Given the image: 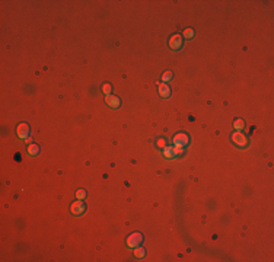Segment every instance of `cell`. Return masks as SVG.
Instances as JSON below:
<instances>
[{
    "mask_svg": "<svg viewBox=\"0 0 274 262\" xmlns=\"http://www.w3.org/2000/svg\"><path fill=\"white\" fill-rule=\"evenodd\" d=\"M230 138H232V141H233L238 147H247L248 146V140H247V137L242 134V131H233Z\"/></svg>",
    "mask_w": 274,
    "mask_h": 262,
    "instance_id": "6da1fadb",
    "label": "cell"
},
{
    "mask_svg": "<svg viewBox=\"0 0 274 262\" xmlns=\"http://www.w3.org/2000/svg\"><path fill=\"white\" fill-rule=\"evenodd\" d=\"M188 143H190V137H188L185 133H180V134H176L174 137V146L176 147H187Z\"/></svg>",
    "mask_w": 274,
    "mask_h": 262,
    "instance_id": "7a4b0ae2",
    "label": "cell"
},
{
    "mask_svg": "<svg viewBox=\"0 0 274 262\" xmlns=\"http://www.w3.org/2000/svg\"><path fill=\"white\" fill-rule=\"evenodd\" d=\"M182 42H184V38H182L181 35H178V34H175V35H172L171 39H169V47H171L174 51H180L181 47H182Z\"/></svg>",
    "mask_w": 274,
    "mask_h": 262,
    "instance_id": "3957f363",
    "label": "cell"
},
{
    "mask_svg": "<svg viewBox=\"0 0 274 262\" xmlns=\"http://www.w3.org/2000/svg\"><path fill=\"white\" fill-rule=\"evenodd\" d=\"M141 242H143V236L140 233H133V235L128 236L127 239V245L130 248H137V246H140Z\"/></svg>",
    "mask_w": 274,
    "mask_h": 262,
    "instance_id": "277c9868",
    "label": "cell"
},
{
    "mask_svg": "<svg viewBox=\"0 0 274 262\" xmlns=\"http://www.w3.org/2000/svg\"><path fill=\"white\" fill-rule=\"evenodd\" d=\"M85 210H86V207H85V204H83L82 200L74 201L73 205H72V213H73L74 216H80V214H83V213H85Z\"/></svg>",
    "mask_w": 274,
    "mask_h": 262,
    "instance_id": "5b68a950",
    "label": "cell"
},
{
    "mask_svg": "<svg viewBox=\"0 0 274 262\" xmlns=\"http://www.w3.org/2000/svg\"><path fill=\"white\" fill-rule=\"evenodd\" d=\"M105 102H107V105H109L111 108H114V109H117V108H120V99L117 98V96H114V95H107V99H105Z\"/></svg>",
    "mask_w": 274,
    "mask_h": 262,
    "instance_id": "8992f818",
    "label": "cell"
},
{
    "mask_svg": "<svg viewBox=\"0 0 274 262\" xmlns=\"http://www.w3.org/2000/svg\"><path fill=\"white\" fill-rule=\"evenodd\" d=\"M159 95H161L162 98H169L171 96V87L166 85V83H162L159 85Z\"/></svg>",
    "mask_w": 274,
    "mask_h": 262,
    "instance_id": "52a82bcc",
    "label": "cell"
},
{
    "mask_svg": "<svg viewBox=\"0 0 274 262\" xmlns=\"http://www.w3.org/2000/svg\"><path fill=\"white\" fill-rule=\"evenodd\" d=\"M18 136H19L22 140L27 138L28 136H29V127H28L27 124H20L19 127H18Z\"/></svg>",
    "mask_w": 274,
    "mask_h": 262,
    "instance_id": "ba28073f",
    "label": "cell"
},
{
    "mask_svg": "<svg viewBox=\"0 0 274 262\" xmlns=\"http://www.w3.org/2000/svg\"><path fill=\"white\" fill-rule=\"evenodd\" d=\"M28 153H29L31 156H37V154L40 153V147H38L37 144H34V143L29 144V146H28Z\"/></svg>",
    "mask_w": 274,
    "mask_h": 262,
    "instance_id": "9c48e42d",
    "label": "cell"
},
{
    "mask_svg": "<svg viewBox=\"0 0 274 262\" xmlns=\"http://www.w3.org/2000/svg\"><path fill=\"white\" fill-rule=\"evenodd\" d=\"M163 156L166 157V159H172L174 157V146L171 147V146H166L165 149H163Z\"/></svg>",
    "mask_w": 274,
    "mask_h": 262,
    "instance_id": "30bf717a",
    "label": "cell"
},
{
    "mask_svg": "<svg viewBox=\"0 0 274 262\" xmlns=\"http://www.w3.org/2000/svg\"><path fill=\"white\" fill-rule=\"evenodd\" d=\"M244 127H245V122H244L242 119H235V122H233L235 131H242L244 130Z\"/></svg>",
    "mask_w": 274,
    "mask_h": 262,
    "instance_id": "8fae6325",
    "label": "cell"
},
{
    "mask_svg": "<svg viewBox=\"0 0 274 262\" xmlns=\"http://www.w3.org/2000/svg\"><path fill=\"white\" fill-rule=\"evenodd\" d=\"M144 253H146V252H144V249L140 248V246H137V248H136V250H134V255L137 256V258H143V256H144Z\"/></svg>",
    "mask_w": 274,
    "mask_h": 262,
    "instance_id": "7c38bea8",
    "label": "cell"
},
{
    "mask_svg": "<svg viewBox=\"0 0 274 262\" xmlns=\"http://www.w3.org/2000/svg\"><path fill=\"white\" fill-rule=\"evenodd\" d=\"M181 154H184V147H176V146H174V157H180Z\"/></svg>",
    "mask_w": 274,
    "mask_h": 262,
    "instance_id": "4fadbf2b",
    "label": "cell"
},
{
    "mask_svg": "<svg viewBox=\"0 0 274 262\" xmlns=\"http://www.w3.org/2000/svg\"><path fill=\"white\" fill-rule=\"evenodd\" d=\"M182 38H187V39L194 38V31H193V29H185V31H184V35H182Z\"/></svg>",
    "mask_w": 274,
    "mask_h": 262,
    "instance_id": "5bb4252c",
    "label": "cell"
},
{
    "mask_svg": "<svg viewBox=\"0 0 274 262\" xmlns=\"http://www.w3.org/2000/svg\"><path fill=\"white\" fill-rule=\"evenodd\" d=\"M156 147H159V149H165V147H166V141H165V138H158V140H156Z\"/></svg>",
    "mask_w": 274,
    "mask_h": 262,
    "instance_id": "9a60e30c",
    "label": "cell"
},
{
    "mask_svg": "<svg viewBox=\"0 0 274 262\" xmlns=\"http://www.w3.org/2000/svg\"><path fill=\"white\" fill-rule=\"evenodd\" d=\"M102 92H104L105 95H111V85H109V83L102 85Z\"/></svg>",
    "mask_w": 274,
    "mask_h": 262,
    "instance_id": "2e32d148",
    "label": "cell"
},
{
    "mask_svg": "<svg viewBox=\"0 0 274 262\" xmlns=\"http://www.w3.org/2000/svg\"><path fill=\"white\" fill-rule=\"evenodd\" d=\"M76 196H77V200H83L85 196H86V192L83 189H79L77 192H76Z\"/></svg>",
    "mask_w": 274,
    "mask_h": 262,
    "instance_id": "e0dca14e",
    "label": "cell"
},
{
    "mask_svg": "<svg viewBox=\"0 0 274 262\" xmlns=\"http://www.w3.org/2000/svg\"><path fill=\"white\" fill-rule=\"evenodd\" d=\"M163 82H168V80H171V79H172V73L171 72H166L165 73V74H163Z\"/></svg>",
    "mask_w": 274,
    "mask_h": 262,
    "instance_id": "ac0fdd59",
    "label": "cell"
}]
</instances>
